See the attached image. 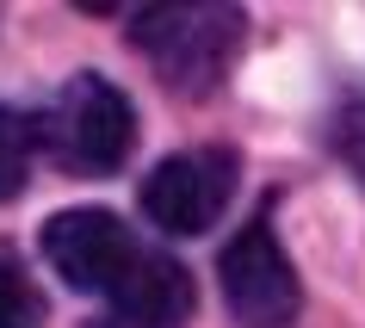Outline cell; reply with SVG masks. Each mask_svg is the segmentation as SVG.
Listing matches in <instances>:
<instances>
[{
    "label": "cell",
    "instance_id": "6da1fadb",
    "mask_svg": "<svg viewBox=\"0 0 365 328\" xmlns=\"http://www.w3.org/2000/svg\"><path fill=\"white\" fill-rule=\"evenodd\" d=\"M43 267L62 285L93 291L112 304L118 322L136 328H173L192 316V279L168 248H155L106 205H68L38 235Z\"/></svg>",
    "mask_w": 365,
    "mask_h": 328
},
{
    "label": "cell",
    "instance_id": "7a4b0ae2",
    "mask_svg": "<svg viewBox=\"0 0 365 328\" xmlns=\"http://www.w3.org/2000/svg\"><path fill=\"white\" fill-rule=\"evenodd\" d=\"M242 38H248V13L223 0H168L130 13V50H143L155 81L186 99H211L230 81Z\"/></svg>",
    "mask_w": 365,
    "mask_h": 328
},
{
    "label": "cell",
    "instance_id": "3957f363",
    "mask_svg": "<svg viewBox=\"0 0 365 328\" xmlns=\"http://www.w3.org/2000/svg\"><path fill=\"white\" fill-rule=\"evenodd\" d=\"M25 136H31V155H43L62 174H118L136 149V106L118 81L81 68L25 118Z\"/></svg>",
    "mask_w": 365,
    "mask_h": 328
},
{
    "label": "cell",
    "instance_id": "277c9868",
    "mask_svg": "<svg viewBox=\"0 0 365 328\" xmlns=\"http://www.w3.org/2000/svg\"><path fill=\"white\" fill-rule=\"evenodd\" d=\"M217 272H223V304H230V316L242 328H291L297 322L304 285H297V267L279 248L267 217L235 230V242L217 254Z\"/></svg>",
    "mask_w": 365,
    "mask_h": 328
},
{
    "label": "cell",
    "instance_id": "5b68a950",
    "mask_svg": "<svg viewBox=\"0 0 365 328\" xmlns=\"http://www.w3.org/2000/svg\"><path fill=\"white\" fill-rule=\"evenodd\" d=\"M235 198V155L230 149H180L155 161L143 180V217L161 235H205Z\"/></svg>",
    "mask_w": 365,
    "mask_h": 328
},
{
    "label": "cell",
    "instance_id": "8992f818",
    "mask_svg": "<svg viewBox=\"0 0 365 328\" xmlns=\"http://www.w3.org/2000/svg\"><path fill=\"white\" fill-rule=\"evenodd\" d=\"M0 328H43V291L6 248H0Z\"/></svg>",
    "mask_w": 365,
    "mask_h": 328
},
{
    "label": "cell",
    "instance_id": "52a82bcc",
    "mask_svg": "<svg viewBox=\"0 0 365 328\" xmlns=\"http://www.w3.org/2000/svg\"><path fill=\"white\" fill-rule=\"evenodd\" d=\"M328 149H334V161L365 186V87L334 106V118H328Z\"/></svg>",
    "mask_w": 365,
    "mask_h": 328
},
{
    "label": "cell",
    "instance_id": "ba28073f",
    "mask_svg": "<svg viewBox=\"0 0 365 328\" xmlns=\"http://www.w3.org/2000/svg\"><path fill=\"white\" fill-rule=\"evenodd\" d=\"M31 180V136H25V118L0 106V205L25 193Z\"/></svg>",
    "mask_w": 365,
    "mask_h": 328
},
{
    "label": "cell",
    "instance_id": "9c48e42d",
    "mask_svg": "<svg viewBox=\"0 0 365 328\" xmlns=\"http://www.w3.org/2000/svg\"><path fill=\"white\" fill-rule=\"evenodd\" d=\"M87 328H136V322H118V316H106V322H87Z\"/></svg>",
    "mask_w": 365,
    "mask_h": 328
}]
</instances>
